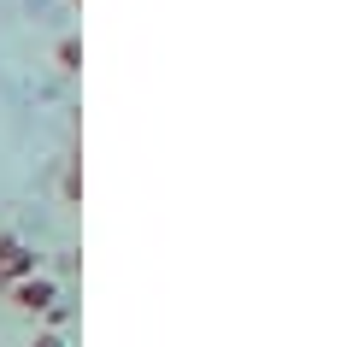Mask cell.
Instances as JSON below:
<instances>
[{"instance_id": "obj_1", "label": "cell", "mask_w": 353, "mask_h": 347, "mask_svg": "<svg viewBox=\"0 0 353 347\" xmlns=\"http://www.w3.org/2000/svg\"><path fill=\"white\" fill-rule=\"evenodd\" d=\"M6 295H12V306L18 312H48L53 306V300H59V288H53V277H24V283H12V288H6Z\"/></svg>"}, {"instance_id": "obj_2", "label": "cell", "mask_w": 353, "mask_h": 347, "mask_svg": "<svg viewBox=\"0 0 353 347\" xmlns=\"http://www.w3.org/2000/svg\"><path fill=\"white\" fill-rule=\"evenodd\" d=\"M77 59H83V48L65 36V41H59V71H77Z\"/></svg>"}, {"instance_id": "obj_3", "label": "cell", "mask_w": 353, "mask_h": 347, "mask_svg": "<svg viewBox=\"0 0 353 347\" xmlns=\"http://www.w3.org/2000/svg\"><path fill=\"white\" fill-rule=\"evenodd\" d=\"M12 248H18V236H12V230H0V259H6Z\"/></svg>"}, {"instance_id": "obj_4", "label": "cell", "mask_w": 353, "mask_h": 347, "mask_svg": "<svg viewBox=\"0 0 353 347\" xmlns=\"http://www.w3.org/2000/svg\"><path fill=\"white\" fill-rule=\"evenodd\" d=\"M36 347H65V341H59V335L48 330V335H36Z\"/></svg>"}]
</instances>
